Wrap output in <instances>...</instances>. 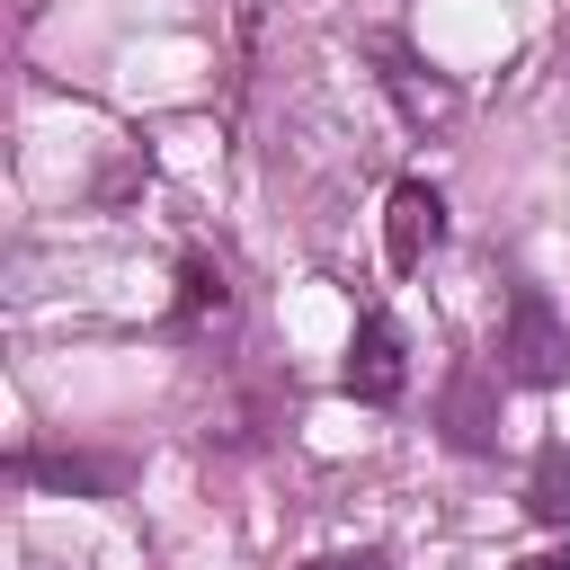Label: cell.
I'll return each mask as SVG.
<instances>
[{
	"mask_svg": "<svg viewBox=\"0 0 570 570\" xmlns=\"http://www.w3.org/2000/svg\"><path fill=\"white\" fill-rule=\"evenodd\" d=\"M499 374H508V383H534V392L570 374V330H561V312H552V294H543V285H517V294H508Z\"/></svg>",
	"mask_w": 570,
	"mask_h": 570,
	"instance_id": "1",
	"label": "cell"
},
{
	"mask_svg": "<svg viewBox=\"0 0 570 570\" xmlns=\"http://www.w3.org/2000/svg\"><path fill=\"white\" fill-rule=\"evenodd\" d=\"M365 410H392L401 392H410V356H401V330L383 321V312H365L356 321V338H347V374H338Z\"/></svg>",
	"mask_w": 570,
	"mask_h": 570,
	"instance_id": "2",
	"label": "cell"
},
{
	"mask_svg": "<svg viewBox=\"0 0 570 570\" xmlns=\"http://www.w3.org/2000/svg\"><path fill=\"white\" fill-rule=\"evenodd\" d=\"M436 240H445V196H436L428 178H401V187H392V214H383V249H392V267L410 276Z\"/></svg>",
	"mask_w": 570,
	"mask_h": 570,
	"instance_id": "3",
	"label": "cell"
},
{
	"mask_svg": "<svg viewBox=\"0 0 570 570\" xmlns=\"http://www.w3.org/2000/svg\"><path fill=\"white\" fill-rule=\"evenodd\" d=\"M445 445H454V454H490V445H499V383H490L481 365H463V374L445 383Z\"/></svg>",
	"mask_w": 570,
	"mask_h": 570,
	"instance_id": "4",
	"label": "cell"
},
{
	"mask_svg": "<svg viewBox=\"0 0 570 570\" xmlns=\"http://www.w3.org/2000/svg\"><path fill=\"white\" fill-rule=\"evenodd\" d=\"M383 62H392L383 80H392V98L410 107V125H454V89H445V80H419V62H410L401 45H383Z\"/></svg>",
	"mask_w": 570,
	"mask_h": 570,
	"instance_id": "5",
	"label": "cell"
},
{
	"mask_svg": "<svg viewBox=\"0 0 570 570\" xmlns=\"http://www.w3.org/2000/svg\"><path fill=\"white\" fill-rule=\"evenodd\" d=\"M18 481H62V490H116V463H89V454H9Z\"/></svg>",
	"mask_w": 570,
	"mask_h": 570,
	"instance_id": "6",
	"label": "cell"
},
{
	"mask_svg": "<svg viewBox=\"0 0 570 570\" xmlns=\"http://www.w3.org/2000/svg\"><path fill=\"white\" fill-rule=\"evenodd\" d=\"M525 508H534L543 525H570V454H561V445H543V454H534V481H525Z\"/></svg>",
	"mask_w": 570,
	"mask_h": 570,
	"instance_id": "7",
	"label": "cell"
},
{
	"mask_svg": "<svg viewBox=\"0 0 570 570\" xmlns=\"http://www.w3.org/2000/svg\"><path fill=\"white\" fill-rule=\"evenodd\" d=\"M178 285H187V294H178V321H169V330H196L205 312H223V276H214L205 258H187V267H178Z\"/></svg>",
	"mask_w": 570,
	"mask_h": 570,
	"instance_id": "8",
	"label": "cell"
},
{
	"mask_svg": "<svg viewBox=\"0 0 570 570\" xmlns=\"http://www.w3.org/2000/svg\"><path fill=\"white\" fill-rule=\"evenodd\" d=\"M303 570H392V552L356 543V552H321V561H303Z\"/></svg>",
	"mask_w": 570,
	"mask_h": 570,
	"instance_id": "9",
	"label": "cell"
},
{
	"mask_svg": "<svg viewBox=\"0 0 570 570\" xmlns=\"http://www.w3.org/2000/svg\"><path fill=\"white\" fill-rule=\"evenodd\" d=\"M525 570H570V561H561V552H543V561H525Z\"/></svg>",
	"mask_w": 570,
	"mask_h": 570,
	"instance_id": "10",
	"label": "cell"
}]
</instances>
